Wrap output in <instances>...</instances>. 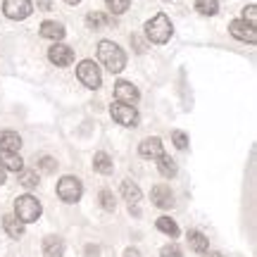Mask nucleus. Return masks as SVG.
Returning a JSON list of instances; mask_svg holds the SVG:
<instances>
[{"label":"nucleus","instance_id":"cd10ccee","mask_svg":"<svg viewBox=\"0 0 257 257\" xmlns=\"http://www.w3.org/2000/svg\"><path fill=\"white\" fill-rule=\"evenodd\" d=\"M38 167H41V172H43V174H53V172L57 169V162L53 160V157H41Z\"/></svg>","mask_w":257,"mask_h":257},{"label":"nucleus","instance_id":"bb28decb","mask_svg":"<svg viewBox=\"0 0 257 257\" xmlns=\"http://www.w3.org/2000/svg\"><path fill=\"white\" fill-rule=\"evenodd\" d=\"M100 205H102V210L114 212V207H117V200H114V195H112L110 191H100Z\"/></svg>","mask_w":257,"mask_h":257},{"label":"nucleus","instance_id":"0eeeda50","mask_svg":"<svg viewBox=\"0 0 257 257\" xmlns=\"http://www.w3.org/2000/svg\"><path fill=\"white\" fill-rule=\"evenodd\" d=\"M3 12H5V17L19 22V19H27L34 12V5H31V0H5Z\"/></svg>","mask_w":257,"mask_h":257},{"label":"nucleus","instance_id":"5701e85b","mask_svg":"<svg viewBox=\"0 0 257 257\" xmlns=\"http://www.w3.org/2000/svg\"><path fill=\"white\" fill-rule=\"evenodd\" d=\"M157 229L162 231V233H167V236H172V238L179 236V226H176V221L169 219V217H160V219H157Z\"/></svg>","mask_w":257,"mask_h":257},{"label":"nucleus","instance_id":"aec40b11","mask_svg":"<svg viewBox=\"0 0 257 257\" xmlns=\"http://www.w3.org/2000/svg\"><path fill=\"white\" fill-rule=\"evenodd\" d=\"M188 245L195 252H207L210 243H207V236H202L200 231H188Z\"/></svg>","mask_w":257,"mask_h":257},{"label":"nucleus","instance_id":"9b49d317","mask_svg":"<svg viewBox=\"0 0 257 257\" xmlns=\"http://www.w3.org/2000/svg\"><path fill=\"white\" fill-rule=\"evenodd\" d=\"M138 155L146 157V160H157L160 155H165V148H162V141L160 138H146L141 146H138Z\"/></svg>","mask_w":257,"mask_h":257},{"label":"nucleus","instance_id":"9d476101","mask_svg":"<svg viewBox=\"0 0 257 257\" xmlns=\"http://www.w3.org/2000/svg\"><path fill=\"white\" fill-rule=\"evenodd\" d=\"M231 36L238 38V41H245V43H255L257 41V34H255V27H250V24H245L243 19H236V22H231Z\"/></svg>","mask_w":257,"mask_h":257},{"label":"nucleus","instance_id":"c9c22d12","mask_svg":"<svg viewBox=\"0 0 257 257\" xmlns=\"http://www.w3.org/2000/svg\"><path fill=\"white\" fill-rule=\"evenodd\" d=\"M202 255H205V257H221L219 252H210V250H207V252H202Z\"/></svg>","mask_w":257,"mask_h":257},{"label":"nucleus","instance_id":"7c9ffc66","mask_svg":"<svg viewBox=\"0 0 257 257\" xmlns=\"http://www.w3.org/2000/svg\"><path fill=\"white\" fill-rule=\"evenodd\" d=\"M160 257H181V248L174 245V243H172V245H165L162 252H160Z\"/></svg>","mask_w":257,"mask_h":257},{"label":"nucleus","instance_id":"a211bd4d","mask_svg":"<svg viewBox=\"0 0 257 257\" xmlns=\"http://www.w3.org/2000/svg\"><path fill=\"white\" fill-rule=\"evenodd\" d=\"M93 167H95V172L102 176H107L112 174V157L107 155V153H95V157H93Z\"/></svg>","mask_w":257,"mask_h":257},{"label":"nucleus","instance_id":"f8f14e48","mask_svg":"<svg viewBox=\"0 0 257 257\" xmlns=\"http://www.w3.org/2000/svg\"><path fill=\"white\" fill-rule=\"evenodd\" d=\"M150 200L155 202L160 210L174 207V195H172V191H169V186H155V188L150 191Z\"/></svg>","mask_w":257,"mask_h":257},{"label":"nucleus","instance_id":"7ed1b4c3","mask_svg":"<svg viewBox=\"0 0 257 257\" xmlns=\"http://www.w3.org/2000/svg\"><path fill=\"white\" fill-rule=\"evenodd\" d=\"M41 202L34 198V195H22L15 200V217H17L22 224H31V221H36L41 217Z\"/></svg>","mask_w":257,"mask_h":257},{"label":"nucleus","instance_id":"6e6552de","mask_svg":"<svg viewBox=\"0 0 257 257\" xmlns=\"http://www.w3.org/2000/svg\"><path fill=\"white\" fill-rule=\"evenodd\" d=\"M114 98H117V102H124V105H136L141 95H138V88L134 83L117 81L114 83Z\"/></svg>","mask_w":257,"mask_h":257},{"label":"nucleus","instance_id":"473e14b6","mask_svg":"<svg viewBox=\"0 0 257 257\" xmlns=\"http://www.w3.org/2000/svg\"><path fill=\"white\" fill-rule=\"evenodd\" d=\"M38 8H41V10H46V12H48V10L53 8V5H50V0H38Z\"/></svg>","mask_w":257,"mask_h":257},{"label":"nucleus","instance_id":"2eb2a0df","mask_svg":"<svg viewBox=\"0 0 257 257\" xmlns=\"http://www.w3.org/2000/svg\"><path fill=\"white\" fill-rule=\"evenodd\" d=\"M19 148H22V138L17 131H0V150L19 153Z\"/></svg>","mask_w":257,"mask_h":257},{"label":"nucleus","instance_id":"4be33fe9","mask_svg":"<svg viewBox=\"0 0 257 257\" xmlns=\"http://www.w3.org/2000/svg\"><path fill=\"white\" fill-rule=\"evenodd\" d=\"M112 22L110 15H102V12H91L88 17H86V24L91 29H102V27H107Z\"/></svg>","mask_w":257,"mask_h":257},{"label":"nucleus","instance_id":"ddd939ff","mask_svg":"<svg viewBox=\"0 0 257 257\" xmlns=\"http://www.w3.org/2000/svg\"><path fill=\"white\" fill-rule=\"evenodd\" d=\"M0 167L5 172H22L24 169V160L19 157V153H10V150H0Z\"/></svg>","mask_w":257,"mask_h":257},{"label":"nucleus","instance_id":"f704fd0d","mask_svg":"<svg viewBox=\"0 0 257 257\" xmlns=\"http://www.w3.org/2000/svg\"><path fill=\"white\" fill-rule=\"evenodd\" d=\"M5 179H8V174H5V169H3V167H0V186L5 184Z\"/></svg>","mask_w":257,"mask_h":257},{"label":"nucleus","instance_id":"b1692460","mask_svg":"<svg viewBox=\"0 0 257 257\" xmlns=\"http://www.w3.org/2000/svg\"><path fill=\"white\" fill-rule=\"evenodd\" d=\"M195 10H198L200 15H207V17H212V15H217L219 3H217V0H195Z\"/></svg>","mask_w":257,"mask_h":257},{"label":"nucleus","instance_id":"72a5a7b5","mask_svg":"<svg viewBox=\"0 0 257 257\" xmlns=\"http://www.w3.org/2000/svg\"><path fill=\"white\" fill-rule=\"evenodd\" d=\"M124 257H138V250H134V248H128V250H126V255H124Z\"/></svg>","mask_w":257,"mask_h":257},{"label":"nucleus","instance_id":"39448f33","mask_svg":"<svg viewBox=\"0 0 257 257\" xmlns=\"http://www.w3.org/2000/svg\"><path fill=\"white\" fill-rule=\"evenodd\" d=\"M81 193H83V186L79 179H74V176H62V179H60L57 195H60L64 202H76L81 198Z\"/></svg>","mask_w":257,"mask_h":257},{"label":"nucleus","instance_id":"2f4dec72","mask_svg":"<svg viewBox=\"0 0 257 257\" xmlns=\"http://www.w3.org/2000/svg\"><path fill=\"white\" fill-rule=\"evenodd\" d=\"M86 257H98V248H95V245H88V248H86Z\"/></svg>","mask_w":257,"mask_h":257},{"label":"nucleus","instance_id":"f3484780","mask_svg":"<svg viewBox=\"0 0 257 257\" xmlns=\"http://www.w3.org/2000/svg\"><path fill=\"white\" fill-rule=\"evenodd\" d=\"M41 36L43 38H50V41H62L64 38V27L60 22H43L41 24Z\"/></svg>","mask_w":257,"mask_h":257},{"label":"nucleus","instance_id":"a878e982","mask_svg":"<svg viewBox=\"0 0 257 257\" xmlns=\"http://www.w3.org/2000/svg\"><path fill=\"white\" fill-rule=\"evenodd\" d=\"M105 3H107V8H110L112 15H124L128 10V3H131V0H105Z\"/></svg>","mask_w":257,"mask_h":257},{"label":"nucleus","instance_id":"f257e3e1","mask_svg":"<svg viewBox=\"0 0 257 257\" xmlns=\"http://www.w3.org/2000/svg\"><path fill=\"white\" fill-rule=\"evenodd\" d=\"M98 57L105 64V69L112 74H119L126 67V53L112 41H100L98 43Z\"/></svg>","mask_w":257,"mask_h":257},{"label":"nucleus","instance_id":"20e7f679","mask_svg":"<svg viewBox=\"0 0 257 257\" xmlns=\"http://www.w3.org/2000/svg\"><path fill=\"white\" fill-rule=\"evenodd\" d=\"M76 76H79V81H81L86 88H98V86L102 83L100 67L93 62V60H83V62H79V67H76Z\"/></svg>","mask_w":257,"mask_h":257},{"label":"nucleus","instance_id":"6ab92c4d","mask_svg":"<svg viewBox=\"0 0 257 257\" xmlns=\"http://www.w3.org/2000/svg\"><path fill=\"white\" fill-rule=\"evenodd\" d=\"M121 198L128 202V207L131 205H136L138 200H141V188H138L134 181H124L121 184Z\"/></svg>","mask_w":257,"mask_h":257},{"label":"nucleus","instance_id":"1a4fd4ad","mask_svg":"<svg viewBox=\"0 0 257 257\" xmlns=\"http://www.w3.org/2000/svg\"><path fill=\"white\" fill-rule=\"evenodd\" d=\"M48 57L57 67H67V64L74 62V50L69 46H64V43H55V46L48 50Z\"/></svg>","mask_w":257,"mask_h":257},{"label":"nucleus","instance_id":"412c9836","mask_svg":"<svg viewBox=\"0 0 257 257\" xmlns=\"http://www.w3.org/2000/svg\"><path fill=\"white\" fill-rule=\"evenodd\" d=\"M157 169H160V174L167 176V179L176 176V162L169 155H160V157H157Z\"/></svg>","mask_w":257,"mask_h":257},{"label":"nucleus","instance_id":"f03ea898","mask_svg":"<svg viewBox=\"0 0 257 257\" xmlns=\"http://www.w3.org/2000/svg\"><path fill=\"white\" fill-rule=\"evenodd\" d=\"M172 34H174V27H172L169 17H167V15H162V12H160V15H155V17L146 24L148 41H153V43H157V46L167 43V41L172 38Z\"/></svg>","mask_w":257,"mask_h":257},{"label":"nucleus","instance_id":"dca6fc26","mask_svg":"<svg viewBox=\"0 0 257 257\" xmlns=\"http://www.w3.org/2000/svg\"><path fill=\"white\" fill-rule=\"evenodd\" d=\"M3 229L8 231L10 238H22V236H24V224H22L15 214H5V217H3Z\"/></svg>","mask_w":257,"mask_h":257},{"label":"nucleus","instance_id":"e433bc0d","mask_svg":"<svg viewBox=\"0 0 257 257\" xmlns=\"http://www.w3.org/2000/svg\"><path fill=\"white\" fill-rule=\"evenodd\" d=\"M64 3H67V5H79L81 0H64Z\"/></svg>","mask_w":257,"mask_h":257},{"label":"nucleus","instance_id":"393cba45","mask_svg":"<svg viewBox=\"0 0 257 257\" xmlns=\"http://www.w3.org/2000/svg\"><path fill=\"white\" fill-rule=\"evenodd\" d=\"M19 181H22V186H24V188H36V186H38V174L34 172V169H29V172H24V169H22Z\"/></svg>","mask_w":257,"mask_h":257},{"label":"nucleus","instance_id":"423d86ee","mask_svg":"<svg viewBox=\"0 0 257 257\" xmlns=\"http://www.w3.org/2000/svg\"><path fill=\"white\" fill-rule=\"evenodd\" d=\"M112 119L121 124V126H136L138 124V110L134 105H124V102H112Z\"/></svg>","mask_w":257,"mask_h":257},{"label":"nucleus","instance_id":"c85d7f7f","mask_svg":"<svg viewBox=\"0 0 257 257\" xmlns=\"http://www.w3.org/2000/svg\"><path fill=\"white\" fill-rule=\"evenodd\" d=\"M243 22L250 24V27H255V22H257V8L255 5H248V8L243 10Z\"/></svg>","mask_w":257,"mask_h":257},{"label":"nucleus","instance_id":"c756f323","mask_svg":"<svg viewBox=\"0 0 257 257\" xmlns=\"http://www.w3.org/2000/svg\"><path fill=\"white\" fill-rule=\"evenodd\" d=\"M172 141H174V146L179 148V150H186V148H188V136H186L184 131H174V134H172Z\"/></svg>","mask_w":257,"mask_h":257},{"label":"nucleus","instance_id":"4468645a","mask_svg":"<svg viewBox=\"0 0 257 257\" xmlns=\"http://www.w3.org/2000/svg\"><path fill=\"white\" fill-rule=\"evenodd\" d=\"M43 255L46 257H62L64 255V240L60 236H46L43 240Z\"/></svg>","mask_w":257,"mask_h":257}]
</instances>
